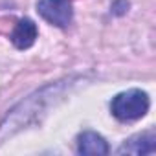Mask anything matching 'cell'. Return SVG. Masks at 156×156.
<instances>
[{
    "mask_svg": "<svg viewBox=\"0 0 156 156\" xmlns=\"http://www.w3.org/2000/svg\"><path fill=\"white\" fill-rule=\"evenodd\" d=\"M149 105H151L149 96L143 90L132 88L118 94L110 103V110L112 116L119 121H136L147 114Z\"/></svg>",
    "mask_w": 156,
    "mask_h": 156,
    "instance_id": "6da1fadb",
    "label": "cell"
},
{
    "mask_svg": "<svg viewBox=\"0 0 156 156\" xmlns=\"http://www.w3.org/2000/svg\"><path fill=\"white\" fill-rule=\"evenodd\" d=\"M37 11L44 20L57 28H66L73 19L72 0H39Z\"/></svg>",
    "mask_w": 156,
    "mask_h": 156,
    "instance_id": "7a4b0ae2",
    "label": "cell"
},
{
    "mask_svg": "<svg viewBox=\"0 0 156 156\" xmlns=\"http://www.w3.org/2000/svg\"><path fill=\"white\" fill-rule=\"evenodd\" d=\"M77 152L79 154H108V143L105 141L103 136H99L98 132L87 130L83 134H79L77 138Z\"/></svg>",
    "mask_w": 156,
    "mask_h": 156,
    "instance_id": "3957f363",
    "label": "cell"
},
{
    "mask_svg": "<svg viewBox=\"0 0 156 156\" xmlns=\"http://www.w3.org/2000/svg\"><path fill=\"white\" fill-rule=\"evenodd\" d=\"M39 31H37V26L31 19H22L17 22L13 33H11V42L19 48V50H26L30 46H33L35 39H37Z\"/></svg>",
    "mask_w": 156,
    "mask_h": 156,
    "instance_id": "277c9868",
    "label": "cell"
},
{
    "mask_svg": "<svg viewBox=\"0 0 156 156\" xmlns=\"http://www.w3.org/2000/svg\"><path fill=\"white\" fill-rule=\"evenodd\" d=\"M156 138L152 132H147V134H138V136H132L129 138L121 147H119V154H152L156 145H154Z\"/></svg>",
    "mask_w": 156,
    "mask_h": 156,
    "instance_id": "5b68a950",
    "label": "cell"
}]
</instances>
